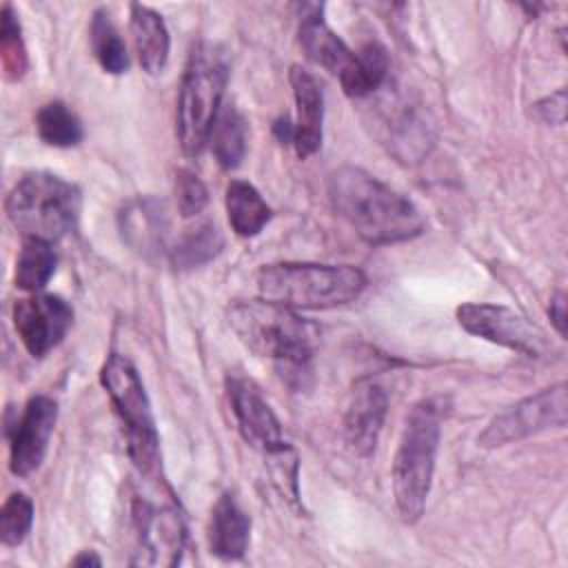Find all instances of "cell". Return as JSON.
Returning <instances> with one entry per match:
<instances>
[{"instance_id":"cell-33","label":"cell","mask_w":568,"mask_h":568,"mask_svg":"<svg viewBox=\"0 0 568 568\" xmlns=\"http://www.w3.org/2000/svg\"><path fill=\"white\" fill-rule=\"evenodd\" d=\"M71 564H73V566H100L102 559H100L93 550H84V552H80L75 559H71Z\"/></svg>"},{"instance_id":"cell-7","label":"cell","mask_w":568,"mask_h":568,"mask_svg":"<svg viewBox=\"0 0 568 568\" xmlns=\"http://www.w3.org/2000/svg\"><path fill=\"white\" fill-rule=\"evenodd\" d=\"M104 386L126 433V450L140 475L153 479L160 470V437L149 395L135 366L120 353H111L100 368Z\"/></svg>"},{"instance_id":"cell-5","label":"cell","mask_w":568,"mask_h":568,"mask_svg":"<svg viewBox=\"0 0 568 568\" xmlns=\"http://www.w3.org/2000/svg\"><path fill=\"white\" fill-rule=\"evenodd\" d=\"M82 209L80 189L49 171H33L9 191L4 211L24 240L58 242L75 229Z\"/></svg>"},{"instance_id":"cell-23","label":"cell","mask_w":568,"mask_h":568,"mask_svg":"<svg viewBox=\"0 0 568 568\" xmlns=\"http://www.w3.org/2000/svg\"><path fill=\"white\" fill-rule=\"evenodd\" d=\"M224 237L215 222H200L193 229H186L178 242L169 248V260L175 268L186 271L202 266L220 255Z\"/></svg>"},{"instance_id":"cell-12","label":"cell","mask_w":568,"mask_h":568,"mask_svg":"<svg viewBox=\"0 0 568 568\" xmlns=\"http://www.w3.org/2000/svg\"><path fill=\"white\" fill-rule=\"evenodd\" d=\"M16 333L31 357H44L69 333L73 324V308L51 293H33L20 297L11 311Z\"/></svg>"},{"instance_id":"cell-31","label":"cell","mask_w":568,"mask_h":568,"mask_svg":"<svg viewBox=\"0 0 568 568\" xmlns=\"http://www.w3.org/2000/svg\"><path fill=\"white\" fill-rule=\"evenodd\" d=\"M548 317H550L555 331L559 333V337H566V295H564V293H557V295L550 300Z\"/></svg>"},{"instance_id":"cell-28","label":"cell","mask_w":568,"mask_h":568,"mask_svg":"<svg viewBox=\"0 0 568 568\" xmlns=\"http://www.w3.org/2000/svg\"><path fill=\"white\" fill-rule=\"evenodd\" d=\"M33 524V501L24 493H11L0 510V541L18 546L24 541Z\"/></svg>"},{"instance_id":"cell-27","label":"cell","mask_w":568,"mask_h":568,"mask_svg":"<svg viewBox=\"0 0 568 568\" xmlns=\"http://www.w3.org/2000/svg\"><path fill=\"white\" fill-rule=\"evenodd\" d=\"M0 60L2 71L9 82L22 80L29 69V55L22 38V27L18 13L11 4L2 7V29H0Z\"/></svg>"},{"instance_id":"cell-13","label":"cell","mask_w":568,"mask_h":568,"mask_svg":"<svg viewBox=\"0 0 568 568\" xmlns=\"http://www.w3.org/2000/svg\"><path fill=\"white\" fill-rule=\"evenodd\" d=\"M58 422V402L49 395H33L22 415L9 428V470L16 477H29L44 462L49 439Z\"/></svg>"},{"instance_id":"cell-11","label":"cell","mask_w":568,"mask_h":568,"mask_svg":"<svg viewBox=\"0 0 568 568\" xmlns=\"http://www.w3.org/2000/svg\"><path fill=\"white\" fill-rule=\"evenodd\" d=\"M133 528L138 550L131 564L173 566L180 561L186 541V526L175 504L158 506L149 499H135Z\"/></svg>"},{"instance_id":"cell-32","label":"cell","mask_w":568,"mask_h":568,"mask_svg":"<svg viewBox=\"0 0 568 568\" xmlns=\"http://www.w3.org/2000/svg\"><path fill=\"white\" fill-rule=\"evenodd\" d=\"M273 131H275V135L280 138V142H291V144H293V124H291L288 118L275 120Z\"/></svg>"},{"instance_id":"cell-14","label":"cell","mask_w":568,"mask_h":568,"mask_svg":"<svg viewBox=\"0 0 568 568\" xmlns=\"http://www.w3.org/2000/svg\"><path fill=\"white\" fill-rule=\"evenodd\" d=\"M386 410H388L386 388L371 377L357 379L351 390V399L344 415V437L348 448L357 457L373 455L386 419Z\"/></svg>"},{"instance_id":"cell-10","label":"cell","mask_w":568,"mask_h":568,"mask_svg":"<svg viewBox=\"0 0 568 568\" xmlns=\"http://www.w3.org/2000/svg\"><path fill=\"white\" fill-rule=\"evenodd\" d=\"M226 395L233 410V417L237 422V430L242 439L260 450L268 464L284 459L288 455H295L293 446L286 442L282 424L268 402L262 397L257 386L240 375L226 377Z\"/></svg>"},{"instance_id":"cell-21","label":"cell","mask_w":568,"mask_h":568,"mask_svg":"<svg viewBox=\"0 0 568 568\" xmlns=\"http://www.w3.org/2000/svg\"><path fill=\"white\" fill-rule=\"evenodd\" d=\"M388 53L377 42H366L353 53L348 69L339 75V84L351 98H366L375 93L388 75Z\"/></svg>"},{"instance_id":"cell-18","label":"cell","mask_w":568,"mask_h":568,"mask_svg":"<svg viewBox=\"0 0 568 568\" xmlns=\"http://www.w3.org/2000/svg\"><path fill=\"white\" fill-rule=\"evenodd\" d=\"M322 9V4H315L308 13L302 16L300 44L315 64L339 78L348 69L355 51H351L346 42L326 24Z\"/></svg>"},{"instance_id":"cell-20","label":"cell","mask_w":568,"mask_h":568,"mask_svg":"<svg viewBox=\"0 0 568 568\" xmlns=\"http://www.w3.org/2000/svg\"><path fill=\"white\" fill-rule=\"evenodd\" d=\"M224 204L229 224L240 237L257 235L271 220V206L264 202L260 191L246 180H231L226 184Z\"/></svg>"},{"instance_id":"cell-15","label":"cell","mask_w":568,"mask_h":568,"mask_svg":"<svg viewBox=\"0 0 568 568\" xmlns=\"http://www.w3.org/2000/svg\"><path fill=\"white\" fill-rule=\"evenodd\" d=\"M291 89L295 100V122H293V146L297 158L306 160L320 151L324 138V93L320 82L302 67L293 64Z\"/></svg>"},{"instance_id":"cell-8","label":"cell","mask_w":568,"mask_h":568,"mask_svg":"<svg viewBox=\"0 0 568 568\" xmlns=\"http://www.w3.org/2000/svg\"><path fill=\"white\" fill-rule=\"evenodd\" d=\"M566 417V382H557L495 415L477 437V444L484 448L506 446L550 428H564Z\"/></svg>"},{"instance_id":"cell-22","label":"cell","mask_w":568,"mask_h":568,"mask_svg":"<svg viewBox=\"0 0 568 568\" xmlns=\"http://www.w3.org/2000/svg\"><path fill=\"white\" fill-rule=\"evenodd\" d=\"M211 151L222 169H235L242 164L248 146V126L244 115L233 106L224 104L213 122L211 135Z\"/></svg>"},{"instance_id":"cell-26","label":"cell","mask_w":568,"mask_h":568,"mask_svg":"<svg viewBox=\"0 0 568 568\" xmlns=\"http://www.w3.org/2000/svg\"><path fill=\"white\" fill-rule=\"evenodd\" d=\"M36 131L40 140L55 149H71L82 142L80 118L60 100L47 102L36 113Z\"/></svg>"},{"instance_id":"cell-25","label":"cell","mask_w":568,"mask_h":568,"mask_svg":"<svg viewBox=\"0 0 568 568\" xmlns=\"http://www.w3.org/2000/svg\"><path fill=\"white\" fill-rule=\"evenodd\" d=\"M55 266H58V255L49 242L24 240L16 260L13 282L22 291L38 293L53 277Z\"/></svg>"},{"instance_id":"cell-6","label":"cell","mask_w":568,"mask_h":568,"mask_svg":"<svg viewBox=\"0 0 568 568\" xmlns=\"http://www.w3.org/2000/svg\"><path fill=\"white\" fill-rule=\"evenodd\" d=\"M229 80V64L213 44L193 47L184 67L175 133L186 155H200L209 142L213 122L222 109V95Z\"/></svg>"},{"instance_id":"cell-29","label":"cell","mask_w":568,"mask_h":568,"mask_svg":"<svg viewBox=\"0 0 568 568\" xmlns=\"http://www.w3.org/2000/svg\"><path fill=\"white\" fill-rule=\"evenodd\" d=\"M175 200L182 217H195L209 204V191L193 171L180 169L175 173Z\"/></svg>"},{"instance_id":"cell-3","label":"cell","mask_w":568,"mask_h":568,"mask_svg":"<svg viewBox=\"0 0 568 568\" xmlns=\"http://www.w3.org/2000/svg\"><path fill=\"white\" fill-rule=\"evenodd\" d=\"M226 320L248 351L288 368H304L320 344L315 322L291 306L264 297L235 300L226 311Z\"/></svg>"},{"instance_id":"cell-19","label":"cell","mask_w":568,"mask_h":568,"mask_svg":"<svg viewBox=\"0 0 568 568\" xmlns=\"http://www.w3.org/2000/svg\"><path fill=\"white\" fill-rule=\"evenodd\" d=\"M131 36L135 44L138 60L149 75H158L164 71L171 49L169 29L164 18L144 4H131Z\"/></svg>"},{"instance_id":"cell-17","label":"cell","mask_w":568,"mask_h":568,"mask_svg":"<svg viewBox=\"0 0 568 568\" xmlns=\"http://www.w3.org/2000/svg\"><path fill=\"white\" fill-rule=\"evenodd\" d=\"M251 541V517L242 510L233 495L224 493L213 510L209 521V548L211 555L233 561L242 559Z\"/></svg>"},{"instance_id":"cell-2","label":"cell","mask_w":568,"mask_h":568,"mask_svg":"<svg viewBox=\"0 0 568 568\" xmlns=\"http://www.w3.org/2000/svg\"><path fill=\"white\" fill-rule=\"evenodd\" d=\"M446 413L444 397H424L406 415L393 457V497L406 524H415L424 515Z\"/></svg>"},{"instance_id":"cell-16","label":"cell","mask_w":568,"mask_h":568,"mask_svg":"<svg viewBox=\"0 0 568 568\" xmlns=\"http://www.w3.org/2000/svg\"><path fill=\"white\" fill-rule=\"evenodd\" d=\"M122 240L142 257L160 255L166 240V211L155 197H135L118 215Z\"/></svg>"},{"instance_id":"cell-30","label":"cell","mask_w":568,"mask_h":568,"mask_svg":"<svg viewBox=\"0 0 568 568\" xmlns=\"http://www.w3.org/2000/svg\"><path fill=\"white\" fill-rule=\"evenodd\" d=\"M539 118L548 124H564V118H566V91H557L555 95L550 98H544L541 102L535 104Z\"/></svg>"},{"instance_id":"cell-24","label":"cell","mask_w":568,"mask_h":568,"mask_svg":"<svg viewBox=\"0 0 568 568\" xmlns=\"http://www.w3.org/2000/svg\"><path fill=\"white\" fill-rule=\"evenodd\" d=\"M89 40H91V51H93L98 64L106 73L120 75L129 69L126 44L106 9H98L93 13L91 24H89Z\"/></svg>"},{"instance_id":"cell-4","label":"cell","mask_w":568,"mask_h":568,"mask_svg":"<svg viewBox=\"0 0 568 568\" xmlns=\"http://www.w3.org/2000/svg\"><path fill=\"white\" fill-rule=\"evenodd\" d=\"M257 291L264 300L291 308H333L348 304L366 288V275L351 264L277 262L257 271Z\"/></svg>"},{"instance_id":"cell-9","label":"cell","mask_w":568,"mask_h":568,"mask_svg":"<svg viewBox=\"0 0 568 568\" xmlns=\"http://www.w3.org/2000/svg\"><path fill=\"white\" fill-rule=\"evenodd\" d=\"M457 322L466 333L517 351L526 357H544L552 353L548 333L519 311L504 304L466 302L457 308Z\"/></svg>"},{"instance_id":"cell-1","label":"cell","mask_w":568,"mask_h":568,"mask_svg":"<svg viewBox=\"0 0 568 568\" xmlns=\"http://www.w3.org/2000/svg\"><path fill=\"white\" fill-rule=\"evenodd\" d=\"M333 211L371 246L413 240L426 222L417 206L359 166H339L326 182Z\"/></svg>"}]
</instances>
